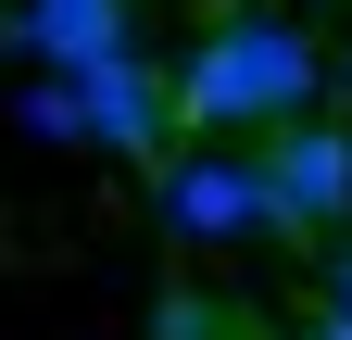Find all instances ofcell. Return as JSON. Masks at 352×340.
<instances>
[{
    "instance_id": "cell-1",
    "label": "cell",
    "mask_w": 352,
    "mask_h": 340,
    "mask_svg": "<svg viewBox=\"0 0 352 340\" xmlns=\"http://www.w3.org/2000/svg\"><path fill=\"white\" fill-rule=\"evenodd\" d=\"M327 51L302 38L289 13H227V25H201V51L176 63V114L189 126H289V114H315V89H327Z\"/></svg>"
},
{
    "instance_id": "cell-2",
    "label": "cell",
    "mask_w": 352,
    "mask_h": 340,
    "mask_svg": "<svg viewBox=\"0 0 352 340\" xmlns=\"http://www.w3.org/2000/svg\"><path fill=\"white\" fill-rule=\"evenodd\" d=\"M252 164H264V189H277V227H289V240L352 227V126H340V114H289V126H264Z\"/></svg>"
},
{
    "instance_id": "cell-3",
    "label": "cell",
    "mask_w": 352,
    "mask_h": 340,
    "mask_svg": "<svg viewBox=\"0 0 352 340\" xmlns=\"http://www.w3.org/2000/svg\"><path fill=\"white\" fill-rule=\"evenodd\" d=\"M151 215L176 240H252V227H277V189H264L252 151H164L151 164Z\"/></svg>"
},
{
    "instance_id": "cell-4",
    "label": "cell",
    "mask_w": 352,
    "mask_h": 340,
    "mask_svg": "<svg viewBox=\"0 0 352 340\" xmlns=\"http://www.w3.org/2000/svg\"><path fill=\"white\" fill-rule=\"evenodd\" d=\"M76 101H88V139H101V151H139V164H164V151H176V126H189V114H176V76L139 63V38L88 63V76H76Z\"/></svg>"
},
{
    "instance_id": "cell-5",
    "label": "cell",
    "mask_w": 352,
    "mask_h": 340,
    "mask_svg": "<svg viewBox=\"0 0 352 340\" xmlns=\"http://www.w3.org/2000/svg\"><path fill=\"white\" fill-rule=\"evenodd\" d=\"M25 51L51 76H88L101 51H126V0H25Z\"/></svg>"
},
{
    "instance_id": "cell-6",
    "label": "cell",
    "mask_w": 352,
    "mask_h": 340,
    "mask_svg": "<svg viewBox=\"0 0 352 340\" xmlns=\"http://www.w3.org/2000/svg\"><path fill=\"white\" fill-rule=\"evenodd\" d=\"M13 126H25V139H51V151H63V139H88V101H76V76H38V89L13 101Z\"/></svg>"
},
{
    "instance_id": "cell-7",
    "label": "cell",
    "mask_w": 352,
    "mask_h": 340,
    "mask_svg": "<svg viewBox=\"0 0 352 340\" xmlns=\"http://www.w3.org/2000/svg\"><path fill=\"white\" fill-rule=\"evenodd\" d=\"M327 315H352V240H327Z\"/></svg>"
},
{
    "instance_id": "cell-8",
    "label": "cell",
    "mask_w": 352,
    "mask_h": 340,
    "mask_svg": "<svg viewBox=\"0 0 352 340\" xmlns=\"http://www.w3.org/2000/svg\"><path fill=\"white\" fill-rule=\"evenodd\" d=\"M302 340H352V315H315V328H302Z\"/></svg>"
},
{
    "instance_id": "cell-9",
    "label": "cell",
    "mask_w": 352,
    "mask_h": 340,
    "mask_svg": "<svg viewBox=\"0 0 352 340\" xmlns=\"http://www.w3.org/2000/svg\"><path fill=\"white\" fill-rule=\"evenodd\" d=\"M340 76H352V51H340Z\"/></svg>"
}]
</instances>
